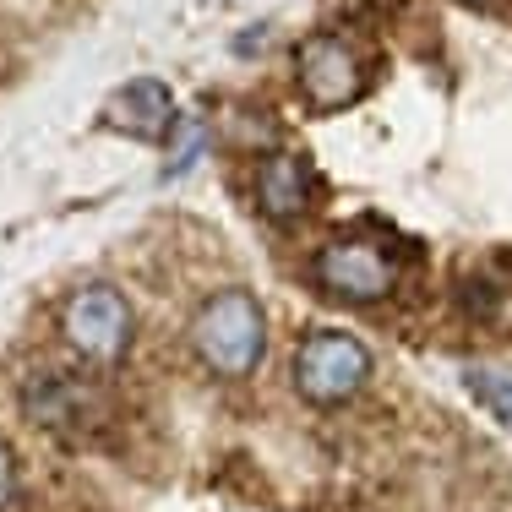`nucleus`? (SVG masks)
Here are the masks:
<instances>
[{
    "instance_id": "1",
    "label": "nucleus",
    "mask_w": 512,
    "mask_h": 512,
    "mask_svg": "<svg viewBox=\"0 0 512 512\" xmlns=\"http://www.w3.org/2000/svg\"><path fill=\"white\" fill-rule=\"evenodd\" d=\"M191 349H197V360L213 376H224V382L251 376L267 355L262 300H256L251 289H218V295L197 311V322H191Z\"/></svg>"
},
{
    "instance_id": "2",
    "label": "nucleus",
    "mask_w": 512,
    "mask_h": 512,
    "mask_svg": "<svg viewBox=\"0 0 512 512\" xmlns=\"http://www.w3.org/2000/svg\"><path fill=\"white\" fill-rule=\"evenodd\" d=\"M365 382H371V349L355 333H338V327L306 333V344L295 355V387L306 404H316V409L349 404Z\"/></svg>"
},
{
    "instance_id": "3",
    "label": "nucleus",
    "mask_w": 512,
    "mask_h": 512,
    "mask_svg": "<svg viewBox=\"0 0 512 512\" xmlns=\"http://www.w3.org/2000/svg\"><path fill=\"white\" fill-rule=\"evenodd\" d=\"M60 333L88 365H120L131 338H137V311H131V300L115 284H82L66 300Z\"/></svg>"
},
{
    "instance_id": "4",
    "label": "nucleus",
    "mask_w": 512,
    "mask_h": 512,
    "mask_svg": "<svg viewBox=\"0 0 512 512\" xmlns=\"http://www.w3.org/2000/svg\"><path fill=\"white\" fill-rule=\"evenodd\" d=\"M316 278H322L327 295L355 300V306H371V300L393 295L398 262H393L387 246H376V240H365V235H349V240H333V246L322 251Z\"/></svg>"
},
{
    "instance_id": "5",
    "label": "nucleus",
    "mask_w": 512,
    "mask_h": 512,
    "mask_svg": "<svg viewBox=\"0 0 512 512\" xmlns=\"http://www.w3.org/2000/svg\"><path fill=\"white\" fill-rule=\"evenodd\" d=\"M295 77H300V93L316 104V109H349L365 93V71L349 44L338 39H306L295 55Z\"/></svg>"
},
{
    "instance_id": "6",
    "label": "nucleus",
    "mask_w": 512,
    "mask_h": 512,
    "mask_svg": "<svg viewBox=\"0 0 512 512\" xmlns=\"http://www.w3.org/2000/svg\"><path fill=\"white\" fill-rule=\"evenodd\" d=\"M22 409H28L33 425H44V431L55 436H77L93 425V414H99V398H93L88 382H77V376H33L28 387H22Z\"/></svg>"
},
{
    "instance_id": "7",
    "label": "nucleus",
    "mask_w": 512,
    "mask_h": 512,
    "mask_svg": "<svg viewBox=\"0 0 512 512\" xmlns=\"http://www.w3.org/2000/svg\"><path fill=\"white\" fill-rule=\"evenodd\" d=\"M104 126L126 131V137H142V142H164L169 126H175V93H169V82L158 77H137L126 82V88H115V99L99 109Z\"/></svg>"
},
{
    "instance_id": "8",
    "label": "nucleus",
    "mask_w": 512,
    "mask_h": 512,
    "mask_svg": "<svg viewBox=\"0 0 512 512\" xmlns=\"http://www.w3.org/2000/svg\"><path fill=\"white\" fill-rule=\"evenodd\" d=\"M311 169L306 158L295 153H267L262 164H256V207H262V218H273V224H300L311 207Z\"/></svg>"
},
{
    "instance_id": "9",
    "label": "nucleus",
    "mask_w": 512,
    "mask_h": 512,
    "mask_svg": "<svg viewBox=\"0 0 512 512\" xmlns=\"http://www.w3.org/2000/svg\"><path fill=\"white\" fill-rule=\"evenodd\" d=\"M169 153H164V180H180L191 164L207 153V120L202 115H180L175 126H169Z\"/></svg>"
},
{
    "instance_id": "10",
    "label": "nucleus",
    "mask_w": 512,
    "mask_h": 512,
    "mask_svg": "<svg viewBox=\"0 0 512 512\" xmlns=\"http://www.w3.org/2000/svg\"><path fill=\"white\" fill-rule=\"evenodd\" d=\"M463 387L480 398V409H491L496 420L512 431V371H491V365H463Z\"/></svg>"
},
{
    "instance_id": "11",
    "label": "nucleus",
    "mask_w": 512,
    "mask_h": 512,
    "mask_svg": "<svg viewBox=\"0 0 512 512\" xmlns=\"http://www.w3.org/2000/svg\"><path fill=\"white\" fill-rule=\"evenodd\" d=\"M11 502H17V453L0 442V512H6Z\"/></svg>"
}]
</instances>
